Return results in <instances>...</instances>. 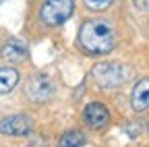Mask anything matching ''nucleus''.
I'll use <instances>...</instances> for the list:
<instances>
[{
  "instance_id": "obj_1",
  "label": "nucleus",
  "mask_w": 149,
  "mask_h": 147,
  "mask_svg": "<svg viewBox=\"0 0 149 147\" xmlns=\"http://www.w3.org/2000/svg\"><path fill=\"white\" fill-rule=\"evenodd\" d=\"M77 42L89 54H108L116 46V31L110 21L89 19L81 25Z\"/></svg>"
},
{
  "instance_id": "obj_2",
  "label": "nucleus",
  "mask_w": 149,
  "mask_h": 147,
  "mask_svg": "<svg viewBox=\"0 0 149 147\" xmlns=\"http://www.w3.org/2000/svg\"><path fill=\"white\" fill-rule=\"evenodd\" d=\"M91 77H93V81H95L100 87L110 89V87L122 85L130 77V70L124 64H118V62H100V64L93 66Z\"/></svg>"
},
{
  "instance_id": "obj_3",
  "label": "nucleus",
  "mask_w": 149,
  "mask_h": 147,
  "mask_svg": "<svg viewBox=\"0 0 149 147\" xmlns=\"http://www.w3.org/2000/svg\"><path fill=\"white\" fill-rule=\"evenodd\" d=\"M74 10V0H44L40 6V19L48 27L62 25Z\"/></svg>"
},
{
  "instance_id": "obj_4",
  "label": "nucleus",
  "mask_w": 149,
  "mask_h": 147,
  "mask_svg": "<svg viewBox=\"0 0 149 147\" xmlns=\"http://www.w3.org/2000/svg\"><path fill=\"white\" fill-rule=\"evenodd\" d=\"M25 91H27V98L31 102L44 104L54 95V83H52V79L46 75V72H40V75H33L29 79Z\"/></svg>"
},
{
  "instance_id": "obj_5",
  "label": "nucleus",
  "mask_w": 149,
  "mask_h": 147,
  "mask_svg": "<svg viewBox=\"0 0 149 147\" xmlns=\"http://www.w3.org/2000/svg\"><path fill=\"white\" fill-rule=\"evenodd\" d=\"M33 131V120L25 114H13L0 120V133L10 137H23Z\"/></svg>"
},
{
  "instance_id": "obj_6",
  "label": "nucleus",
  "mask_w": 149,
  "mask_h": 147,
  "mask_svg": "<svg viewBox=\"0 0 149 147\" xmlns=\"http://www.w3.org/2000/svg\"><path fill=\"white\" fill-rule=\"evenodd\" d=\"M83 120L89 128H95V131H100V128H104L108 122H110V112L108 108L100 102H93L85 108L83 112Z\"/></svg>"
},
{
  "instance_id": "obj_7",
  "label": "nucleus",
  "mask_w": 149,
  "mask_h": 147,
  "mask_svg": "<svg viewBox=\"0 0 149 147\" xmlns=\"http://www.w3.org/2000/svg\"><path fill=\"white\" fill-rule=\"evenodd\" d=\"M0 54H2V58L8 60V62H23V60L27 58L29 50H27V44H25V42L13 38V40H8V42L2 46V52H0Z\"/></svg>"
},
{
  "instance_id": "obj_8",
  "label": "nucleus",
  "mask_w": 149,
  "mask_h": 147,
  "mask_svg": "<svg viewBox=\"0 0 149 147\" xmlns=\"http://www.w3.org/2000/svg\"><path fill=\"white\" fill-rule=\"evenodd\" d=\"M130 108L135 112H145L149 108V79H141L130 95Z\"/></svg>"
},
{
  "instance_id": "obj_9",
  "label": "nucleus",
  "mask_w": 149,
  "mask_h": 147,
  "mask_svg": "<svg viewBox=\"0 0 149 147\" xmlns=\"http://www.w3.org/2000/svg\"><path fill=\"white\" fill-rule=\"evenodd\" d=\"M19 70L13 66H0V95H6L19 83Z\"/></svg>"
},
{
  "instance_id": "obj_10",
  "label": "nucleus",
  "mask_w": 149,
  "mask_h": 147,
  "mask_svg": "<svg viewBox=\"0 0 149 147\" xmlns=\"http://www.w3.org/2000/svg\"><path fill=\"white\" fill-rule=\"evenodd\" d=\"M83 143H85V137L79 131H68L62 135L58 147H83Z\"/></svg>"
},
{
  "instance_id": "obj_11",
  "label": "nucleus",
  "mask_w": 149,
  "mask_h": 147,
  "mask_svg": "<svg viewBox=\"0 0 149 147\" xmlns=\"http://www.w3.org/2000/svg\"><path fill=\"white\" fill-rule=\"evenodd\" d=\"M112 2H114V0H83L85 8L91 10V13H102V10H106Z\"/></svg>"
},
{
  "instance_id": "obj_12",
  "label": "nucleus",
  "mask_w": 149,
  "mask_h": 147,
  "mask_svg": "<svg viewBox=\"0 0 149 147\" xmlns=\"http://www.w3.org/2000/svg\"><path fill=\"white\" fill-rule=\"evenodd\" d=\"M135 6L141 8V10H147V13H149V0H135Z\"/></svg>"
}]
</instances>
